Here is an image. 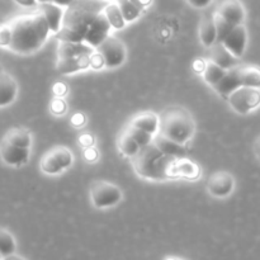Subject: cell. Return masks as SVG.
<instances>
[{
  "label": "cell",
  "mask_w": 260,
  "mask_h": 260,
  "mask_svg": "<svg viewBox=\"0 0 260 260\" xmlns=\"http://www.w3.org/2000/svg\"><path fill=\"white\" fill-rule=\"evenodd\" d=\"M9 24L12 40L8 48L19 55H29L40 50L50 33L45 15L40 10L30 14L19 15Z\"/></svg>",
  "instance_id": "1"
},
{
  "label": "cell",
  "mask_w": 260,
  "mask_h": 260,
  "mask_svg": "<svg viewBox=\"0 0 260 260\" xmlns=\"http://www.w3.org/2000/svg\"><path fill=\"white\" fill-rule=\"evenodd\" d=\"M107 3V0H74L63 13L62 24L56 37L60 41L84 42L89 25L103 12Z\"/></svg>",
  "instance_id": "2"
},
{
  "label": "cell",
  "mask_w": 260,
  "mask_h": 260,
  "mask_svg": "<svg viewBox=\"0 0 260 260\" xmlns=\"http://www.w3.org/2000/svg\"><path fill=\"white\" fill-rule=\"evenodd\" d=\"M137 175L146 179L167 180L179 178L177 170V157L164 155L154 142L140 147L131 157Z\"/></svg>",
  "instance_id": "3"
},
{
  "label": "cell",
  "mask_w": 260,
  "mask_h": 260,
  "mask_svg": "<svg viewBox=\"0 0 260 260\" xmlns=\"http://www.w3.org/2000/svg\"><path fill=\"white\" fill-rule=\"evenodd\" d=\"M159 134L168 139L185 145L193 139L196 123L192 114L179 106L168 107L159 117Z\"/></svg>",
  "instance_id": "4"
},
{
  "label": "cell",
  "mask_w": 260,
  "mask_h": 260,
  "mask_svg": "<svg viewBox=\"0 0 260 260\" xmlns=\"http://www.w3.org/2000/svg\"><path fill=\"white\" fill-rule=\"evenodd\" d=\"M122 190L118 185L113 183L106 182V180H98L94 182L90 187V200L94 207L109 208L114 207L122 201Z\"/></svg>",
  "instance_id": "5"
},
{
  "label": "cell",
  "mask_w": 260,
  "mask_h": 260,
  "mask_svg": "<svg viewBox=\"0 0 260 260\" xmlns=\"http://www.w3.org/2000/svg\"><path fill=\"white\" fill-rule=\"evenodd\" d=\"M226 101L239 114H248L260 107V89L241 85L235 89Z\"/></svg>",
  "instance_id": "6"
},
{
  "label": "cell",
  "mask_w": 260,
  "mask_h": 260,
  "mask_svg": "<svg viewBox=\"0 0 260 260\" xmlns=\"http://www.w3.org/2000/svg\"><path fill=\"white\" fill-rule=\"evenodd\" d=\"M73 152L65 146H55L48 150L41 160V169L48 175H56L71 167Z\"/></svg>",
  "instance_id": "7"
},
{
  "label": "cell",
  "mask_w": 260,
  "mask_h": 260,
  "mask_svg": "<svg viewBox=\"0 0 260 260\" xmlns=\"http://www.w3.org/2000/svg\"><path fill=\"white\" fill-rule=\"evenodd\" d=\"M98 53L101 55L102 60L106 68L116 69L124 62L127 57V51L123 42L118 38L107 36L98 46H96Z\"/></svg>",
  "instance_id": "8"
},
{
  "label": "cell",
  "mask_w": 260,
  "mask_h": 260,
  "mask_svg": "<svg viewBox=\"0 0 260 260\" xmlns=\"http://www.w3.org/2000/svg\"><path fill=\"white\" fill-rule=\"evenodd\" d=\"M235 189V179L228 172H217L207 180V192L212 197L226 198Z\"/></svg>",
  "instance_id": "9"
},
{
  "label": "cell",
  "mask_w": 260,
  "mask_h": 260,
  "mask_svg": "<svg viewBox=\"0 0 260 260\" xmlns=\"http://www.w3.org/2000/svg\"><path fill=\"white\" fill-rule=\"evenodd\" d=\"M222 43L235 57H243L248 46V30L245 25H234L229 35L223 38Z\"/></svg>",
  "instance_id": "10"
},
{
  "label": "cell",
  "mask_w": 260,
  "mask_h": 260,
  "mask_svg": "<svg viewBox=\"0 0 260 260\" xmlns=\"http://www.w3.org/2000/svg\"><path fill=\"white\" fill-rule=\"evenodd\" d=\"M216 13L231 25L244 24L246 19V10L240 0H221Z\"/></svg>",
  "instance_id": "11"
},
{
  "label": "cell",
  "mask_w": 260,
  "mask_h": 260,
  "mask_svg": "<svg viewBox=\"0 0 260 260\" xmlns=\"http://www.w3.org/2000/svg\"><path fill=\"white\" fill-rule=\"evenodd\" d=\"M30 156V149L19 147L17 145H13L3 139L0 144V157L3 161L10 167H22L27 164Z\"/></svg>",
  "instance_id": "12"
},
{
  "label": "cell",
  "mask_w": 260,
  "mask_h": 260,
  "mask_svg": "<svg viewBox=\"0 0 260 260\" xmlns=\"http://www.w3.org/2000/svg\"><path fill=\"white\" fill-rule=\"evenodd\" d=\"M111 28L112 25L109 24L104 12H101L96 15L95 19L91 22V24L89 25L85 38H84V42L88 43L91 47H96L107 36H109Z\"/></svg>",
  "instance_id": "13"
},
{
  "label": "cell",
  "mask_w": 260,
  "mask_h": 260,
  "mask_svg": "<svg viewBox=\"0 0 260 260\" xmlns=\"http://www.w3.org/2000/svg\"><path fill=\"white\" fill-rule=\"evenodd\" d=\"M211 53H210V60L218 65L220 68L229 70L233 69L234 66L240 63V58L235 57L228 48L223 46L222 42H215L211 46Z\"/></svg>",
  "instance_id": "14"
},
{
  "label": "cell",
  "mask_w": 260,
  "mask_h": 260,
  "mask_svg": "<svg viewBox=\"0 0 260 260\" xmlns=\"http://www.w3.org/2000/svg\"><path fill=\"white\" fill-rule=\"evenodd\" d=\"M38 10L45 15L46 22H47L50 32L57 33L60 30L61 24H62V18H63V8L60 5L55 4V3H42L38 5Z\"/></svg>",
  "instance_id": "15"
},
{
  "label": "cell",
  "mask_w": 260,
  "mask_h": 260,
  "mask_svg": "<svg viewBox=\"0 0 260 260\" xmlns=\"http://www.w3.org/2000/svg\"><path fill=\"white\" fill-rule=\"evenodd\" d=\"M18 95V84L10 74L0 73V108L12 104Z\"/></svg>",
  "instance_id": "16"
},
{
  "label": "cell",
  "mask_w": 260,
  "mask_h": 260,
  "mask_svg": "<svg viewBox=\"0 0 260 260\" xmlns=\"http://www.w3.org/2000/svg\"><path fill=\"white\" fill-rule=\"evenodd\" d=\"M152 142L156 145L157 149H159L164 155H169V156L177 157V159L187 156V149H185L184 145L173 141V140L168 139V137L159 134V132L154 135Z\"/></svg>",
  "instance_id": "17"
},
{
  "label": "cell",
  "mask_w": 260,
  "mask_h": 260,
  "mask_svg": "<svg viewBox=\"0 0 260 260\" xmlns=\"http://www.w3.org/2000/svg\"><path fill=\"white\" fill-rule=\"evenodd\" d=\"M90 56L91 55H80L75 56V57L60 58L57 61V71L63 75H68V74L85 70V69L90 68Z\"/></svg>",
  "instance_id": "18"
},
{
  "label": "cell",
  "mask_w": 260,
  "mask_h": 260,
  "mask_svg": "<svg viewBox=\"0 0 260 260\" xmlns=\"http://www.w3.org/2000/svg\"><path fill=\"white\" fill-rule=\"evenodd\" d=\"M239 86H241L240 79H239L236 66H234L233 69L226 70V73L223 74L222 78L218 80V83L213 86V89H215L222 98L226 99L234 90H235V89H238Z\"/></svg>",
  "instance_id": "19"
},
{
  "label": "cell",
  "mask_w": 260,
  "mask_h": 260,
  "mask_svg": "<svg viewBox=\"0 0 260 260\" xmlns=\"http://www.w3.org/2000/svg\"><path fill=\"white\" fill-rule=\"evenodd\" d=\"M94 52V47L89 46L85 42H69V41H60L57 50L58 60L60 58L75 57L80 55H91Z\"/></svg>",
  "instance_id": "20"
},
{
  "label": "cell",
  "mask_w": 260,
  "mask_h": 260,
  "mask_svg": "<svg viewBox=\"0 0 260 260\" xmlns=\"http://www.w3.org/2000/svg\"><path fill=\"white\" fill-rule=\"evenodd\" d=\"M236 70L241 85L260 89V66L251 65V63H239L236 65Z\"/></svg>",
  "instance_id": "21"
},
{
  "label": "cell",
  "mask_w": 260,
  "mask_h": 260,
  "mask_svg": "<svg viewBox=\"0 0 260 260\" xmlns=\"http://www.w3.org/2000/svg\"><path fill=\"white\" fill-rule=\"evenodd\" d=\"M129 124L139 127V128L144 129V131L149 132V134L155 135L159 131V116H156L152 112H144V113L135 116Z\"/></svg>",
  "instance_id": "22"
},
{
  "label": "cell",
  "mask_w": 260,
  "mask_h": 260,
  "mask_svg": "<svg viewBox=\"0 0 260 260\" xmlns=\"http://www.w3.org/2000/svg\"><path fill=\"white\" fill-rule=\"evenodd\" d=\"M200 40L205 47L210 48L216 42V25L213 14L203 17L200 25Z\"/></svg>",
  "instance_id": "23"
},
{
  "label": "cell",
  "mask_w": 260,
  "mask_h": 260,
  "mask_svg": "<svg viewBox=\"0 0 260 260\" xmlns=\"http://www.w3.org/2000/svg\"><path fill=\"white\" fill-rule=\"evenodd\" d=\"M4 140L19 147H25V149H30V145H32V137H30L29 131L25 128H12L5 135Z\"/></svg>",
  "instance_id": "24"
},
{
  "label": "cell",
  "mask_w": 260,
  "mask_h": 260,
  "mask_svg": "<svg viewBox=\"0 0 260 260\" xmlns=\"http://www.w3.org/2000/svg\"><path fill=\"white\" fill-rule=\"evenodd\" d=\"M177 170L179 177H184L192 180L198 179L201 175L200 167L194 161L187 159L185 156L177 159Z\"/></svg>",
  "instance_id": "25"
},
{
  "label": "cell",
  "mask_w": 260,
  "mask_h": 260,
  "mask_svg": "<svg viewBox=\"0 0 260 260\" xmlns=\"http://www.w3.org/2000/svg\"><path fill=\"white\" fill-rule=\"evenodd\" d=\"M103 12L106 14L107 19H108L109 24L112 25V28L122 29L126 25V22H124L123 15H122L121 9H119L118 3H107Z\"/></svg>",
  "instance_id": "26"
},
{
  "label": "cell",
  "mask_w": 260,
  "mask_h": 260,
  "mask_svg": "<svg viewBox=\"0 0 260 260\" xmlns=\"http://www.w3.org/2000/svg\"><path fill=\"white\" fill-rule=\"evenodd\" d=\"M226 73L225 69L220 68L218 65H216L212 61H208L205 65V71H203V79H205L206 83L210 86H215L218 83L221 78L223 76V74Z\"/></svg>",
  "instance_id": "27"
},
{
  "label": "cell",
  "mask_w": 260,
  "mask_h": 260,
  "mask_svg": "<svg viewBox=\"0 0 260 260\" xmlns=\"http://www.w3.org/2000/svg\"><path fill=\"white\" fill-rule=\"evenodd\" d=\"M17 250V244L12 234L5 229L0 228V255L2 258L12 255Z\"/></svg>",
  "instance_id": "28"
},
{
  "label": "cell",
  "mask_w": 260,
  "mask_h": 260,
  "mask_svg": "<svg viewBox=\"0 0 260 260\" xmlns=\"http://www.w3.org/2000/svg\"><path fill=\"white\" fill-rule=\"evenodd\" d=\"M118 149L124 156L132 157L140 149V145L129 136L127 132H123L118 140Z\"/></svg>",
  "instance_id": "29"
},
{
  "label": "cell",
  "mask_w": 260,
  "mask_h": 260,
  "mask_svg": "<svg viewBox=\"0 0 260 260\" xmlns=\"http://www.w3.org/2000/svg\"><path fill=\"white\" fill-rule=\"evenodd\" d=\"M117 3H118L119 9H121V13L126 23L134 22V20H136L140 17L141 10L139 9V7L134 2H131V0H122V2Z\"/></svg>",
  "instance_id": "30"
},
{
  "label": "cell",
  "mask_w": 260,
  "mask_h": 260,
  "mask_svg": "<svg viewBox=\"0 0 260 260\" xmlns=\"http://www.w3.org/2000/svg\"><path fill=\"white\" fill-rule=\"evenodd\" d=\"M124 132H127V134L140 145V147L145 146V145H149L150 142H152V139H154V135L144 131V129L139 128V127L132 126V124H129V126L124 129Z\"/></svg>",
  "instance_id": "31"
},
{
  "label": "cell",
  "mask_w": 260,
  "mask_h": 260,
  "mask_svg": "<svg viewBox=\"0 0 260 260\" xmlns=\"http://www.w3.org/2000/svg\"><path fill=\"white\" fill-rule=\"evenodd\" d=\"M213 19H215V25H216V42H222L223 38L229 35V32L231 30V28L234 25H231L230 23L226 22L220 14L217 13H213Z\"/></svg>",
  "instance_id": "32"
},
{
  "label": "cell",
  "mask_w": 260,
  "mask_h": 260,
  "mask_svg": "<svg viewBox=\"0 0 260 260\" xmlns=\"http://www.w3.org/2000/svg\"><path fill=\"white\" fill-rule=\"evenodd\" d=\"M10 40H12V29H10V24L0 25V47H9Z\"/></svg>",
  "instance_id": "33"
},
{
  "label": "cell",
  "mask_w": 260,
  "mask_h": 260,
  "mask_svg": "<svg viewBox=\"0 0 260 260\" xmlns=\"http://www.w3.org/2000/svg\"><path fill=\"white\" fill-rule=\"evenodd\" d=\"M215 0H187L188 4L190 7L196 8V9H203V8H207L208 5H211Z\"/></svg>",
  "instance_id": "34"
},
{
  "label": "cell",
  "mask_w": 260,
  "mask_h": 260,
  "mask_svg": "<svg viewBox=\"0 0 260 260\" xmlns=\"http://www.w3.org/2000/svg\"><path fill=\"white\" fill-rule=\"evenodd\" d=\"M14 2L22 7H36L38 4L37 0H14Z\"/></svg>",
  "instance_id": "35"
},
{
  "label": "cell",
  "mask_w": 260,
  "mask_h": 260,
  "mask_svg": "<svg viewBox=\"0 0 260 260\" xmlns=\"http://www.w3.org/2000/svg\"><path fill=\"white\" fill-rule=\"evenodd\" d=\"M131 2H134L135 4L139 7L140 10H142L144 8H146L147 5H150V3H151V0H131Z\"/></svg>",
  "instance_id": "36"
},
{
  "label": "cell",
  "mask_w": 260,
  "mask_h": 260,
  "mask_svg": "<svg viewBox=\"0 0 260 260\" xmlns=\"http://www.w3.org/2000/svg\"><path fill=\"white\" fill-rule=\"evenodd\" d=\"M254 154H255V156L258 157V160L260 161V135L258 137H256L255 142H254Z\"/></svg>",
  "instance_id": "37"
},
{
  "label": "cell",
  "mask_w": 260,
  "mask_h": 260,
  "mask_svg": "<svg viewBox=\"0 0 260 260\" xmlns=\"http://www.w3.org/2000/svg\"><path fill=\"white\" fill-rule=\"evenodd\" d=\"M73 2L74 0H52V3H55V4L60 5V7H62V8H65V7L68 8Z\"/></svg>",
  "instance_id": "38"
},
{
  "label": "cell",
  "mask_w": 260,
  "mask_h": 260,
  "mask_svg": "<svg viewBox=\"0 0 260 260\" xmlns=\"http://www.w3.org/2000/svg\"><path fill=\"white\" fill-rule=\"evenodd\" d=\"M50 2H52V0H37L38 4H42V3H50Z\"/></svg>",
  "instance_id": "39"
},
{
  "label": "cell",
  "mask_w": 260,
  "mask_h": 260,
  "mask_svg": "<svg viewBox=\"0 0 260 260\" xmlns=\"http://www.w3.org/2000/svg\"><path fill=\"white\" fill-rule=\"evenodd\" d=\"M3 70H4V69H3V65H2V62H0V73H2Z\"/></svg>",
  "instance_id": "40"
},
{
  "label": "cell",
  "mask_w": 260,
  "mask_h": 260,
  "mask_svg": "<svg viewBox=\"0 0 260 260\" xmlns=\"http://www.w3.org/2000/svg\"><path fill=\"white\" fill-rule=\"evenodd\" d=\"M117 2H122V0H117Z\"/></svg>",
  "instance_id": "41"
},
{
  "label": "cell",
  "mask_w": 260,
  "mask_h": 260,
  "mask_svg": "<svg viewBox=\"0 0 260 260\" xmlns=\"http://www.w3.org/2000/svg\"><path fill=\"white\" fill-rule=\"evenodd\" d=\"M0 259H2V255H0Z\"/></svg>",
  "instance_id": "42"
}]
</instances>
